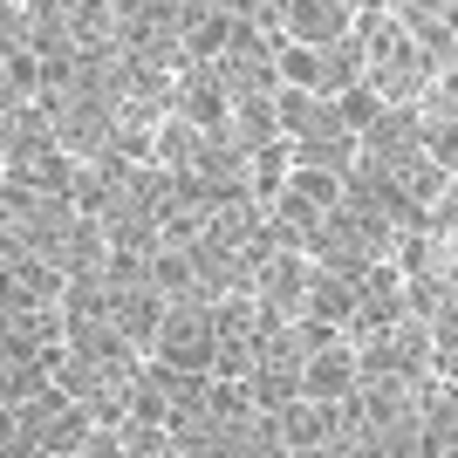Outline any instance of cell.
Here are the masks:
<instances>
[{
	"label": "cell",
	"instance_id": "6",
	"mask_svg": "<svg viewBox=\"0 0 458 458\" xmlns=\"http://www.w3.org/2000/svg\"><path fill=\"white\" fill-rule=\"evenodd\" d=\"M0 76H7V110L41 103V96H48V55H41L35 41H7V48H0Z\"/></svg>",
	"mask_w": 458,
	"mask_h": 458
},
{
	"label": "cell",
	"instance_id": "5",
	"mask_svg": "<svg viewBox=\"0 0 458 458\" xmlns=\"http://www.w3.org/2000/svg\"><path fill=\"white\" fill-rule=\"evenodd\" d=\"M274 82H287V89H315V96H328V48H322V41L274 35Z\"/></svg>",
	"mask_w": 458,
	"mask_h": 458
},
{
	"label": "cell",
	"instance_id": "1",
	"mask_svg": "<svg viewBox=\"0 0 458 458\" xmlns=\"http://www.w3.org/2000/svg\"><path fill=\"white\" fill-rule=\"evenodd\" d=\"M219 343H226V328H219V301H206V294H185V301H172V315H165L157 363L212 377V369H219Z\"/></svg>",
	"mask_w": 458,
	"mask_h": 458
},
{
	"label": "cell",
	"instance_id": "2",
	"mask_svg": "<svg viewBox=\"0 0 458 458\" xmlns=\"http://www.w3.org/2000/svg\"><path fill=\"white\" fill-rule=\"evenodd\" d=\"M356 390H363V349H356V335H322V343H308V356H301V397L349 403Z\"/></svg>",
	"mask_w": 458,
	"mask_h": 458
},
{
	"label": "cell",
	"instance_id": "3",
	"mask_svg": "<svg viewBox=\"0 0 458 458\" xmlns=\"http://www.w3.org/2000/svg\"><path fill=\"white\" fill-rule=\"evenodd\" d=\"M274 28L294 41H343L363 28V0H274Z\"/></svg>",
	"mask_w": 458,
	"mask_h": 458
},
{
	"label": "cell",
	"instance_id": "4",
	"mask_svg": "<svg viewBox=\"0 0 458 458\" xmlns=\"http://www.w3.org/2000/svg\"><path fill=\"white\" fill-rule=\"evenodd\" d=\"M165 315H172V301H165V294H157L151 281H144V287H116L110 328L123 335V343H137L144 356H157V335H165Z\"/></svg>",
	"mask_w": 458,
	"mask_h": 458
}]
</instances>
